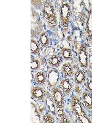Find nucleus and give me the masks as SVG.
I'll list each match as a JSON object with an SVG mask.
<instances>
[{
    "mask_svg": "<svg viewBox=\"0 0 92 123\" xmlns=\"http://www.w3.org/2000/svg\"><path fill=\"white\" fill-rule=\"evenodd\" d=\"M70 107L71 111L77 121L81 123H92L86 109L84 107L81 98L78 95L74 94L71 97Z\"/></svg>",
    "mask_w": 92,
    "mask_h": 123,
    "instance_id": "obj_1",
    "label": "nucleus"
},
{
    "mask_svg": "<svg viewBox=\"0 0 92 123\" xmlns=\"http://www.w3.org/2000/svg\"><path fill=\"white\" fill-rule=\"evenodd\" d=\"M41 12L48 28L53 31L57 29L58 25L57 15L52 1L48 0L44 1Z\"/></svg>",
    "mask_w": 92,
    "mask_h": 123,
    "instance_id": "obj_2",
    "label": "nucleus"
},
{
    "mask_svg": "<svg viewBox=\"0 0 92 123\" xmlns=\"http://www.w3.org/2000/svg\"><path fill=\"white\" fill-rule=\"evenodd\" d=\"M59 19L61 29L64 33L69 30L72 17V7L68 1L63 0L58 9Z\"/></svg>",
    "mask_w": 92,
    "mask_h": 123,
    "instance_id": "obj_3",
    "label": "nucleus"
},
{
    "mask_svg": "<svg viewBox=\"0 0 92 123\" xmlns=\"http://www.w3.org/2000/svg\"><path fill=\"white\" fill-rule=\"evenodd\" d=\"M31 39H38L44 31L42 20L36 10L33 7L31 8Z\"/></svg>",
    "mask_w": 92,
    "mask_h": 123,
    "instance_id": "obj_4",
    "label": "nucleus"
},
{
    "mask_svg": "<svg viewBox=\"0 0 92 123\" xmlns=\"http://www.w3.org/2000/svg\"><path fill=\"white\" fill-rule=\"evenodd\" d=\"M77 59L79 67L85 70L89 68V54L88 45L85 42L82 43L79 47L77 54Z\"/></svg>",
    "mask_w": 92,
    "mask_h": 123,
    "instance_id": "obj_5",
    "label": "nucleus"
},
{
    "mask_svg": "<svg viewBox=\"0 0 92 123\" xmlns=\"http://www.w3.org/2000/svg\"><path fill=\"white\" fill-rule=\"evenodd\" d=\"M53 99L57 109H64L66 105L65 94L58 86L50 89Z\"/></svg>",
    "mask_w": 92,
    "mask_h": 123,
    "instance_id": "obj_6",
    "label": "nucleus"
},
{
    "mask_svg": "<svg viewBox=\"0 0 92 123\" xmlns=\"http://www.w3.org/2000/svg\"><path fill=\"white\" fill-rule=\"evenodd\" d=\"M47 87L49 89L57 87L61 80V74L57 68H50L47 73Z\"/></svg>",
    "mask_w": 92,
    "mask_h": 123,
    "instance_id": "obj_7",
    "label": "nucleus"
},
{
    "mask_svg": "<svg viewBox=\"0 0 92 123\" xmlns=\"http://www.w3.org/2000/svg\"><path fill=\"white\" fill-rule=\"evenodd\" d=\"M47 90L43 86L34 85L31 88V98L38 103H44L45 98L47 95Z\"/></svg>",
    "mask_w": 92,
    "mask_h": 123,
    "instance_id": "obj_8",
    "label": "nucleus"
},
{
    "mask_svg": "<svg viewBox=\"0 0 92 123\" xmlns=\"http://www.w3.org/2000/svg\"><path fill=\"white\" fill-rule=\"evenodd\" d=\"M59 87L62 90L66 97H69L74 89L73 83L69 78L63 77L61 78L59 83Z\"/></svg>",
    "mask_w": 92,
    "mask_h": 123,
    "instance_id": "obj_9",
    "label": "nucleus"
},
{
    "mask_svg": "<svg viewBox=\"0 0 92 123\" xmlns=\"http://www.w3.org/2000/svg\"><path fill=\"white\" fill-rule=\"evenodd\" d=\"M63 59L60 53H55L50 55L47 60V63L50 68H58L63 63Z\"/></svg>",
    "mask_w": 92,
    "mask_h": 123,
    "instance_id": "obj_10",
    "label": "nucleus"
},
{
    "mask_svg": "<svg viewBox=\"0 0 92 123\" xmlns=\"http://www.w3.org/2000/svg\"><path fill=\"white\" fill-rule=\"evenodd\" d=\"M44 104L47 106L48 111L49 112H50L55 116H57V108L56 107L55 104L54 100H53V97H52V95L50 93V91H47V95H46V98H45Z\"/></svg>",
    "mask_w": 92,
    "mask_h": 123,
    "instance_id": "obj_11",
    "label": "nucleus"
},
{
    "mask_svg": "<svg viewBox=\"0 0 92 123\" xmlns=\"http://www.w3.org/2000/svg\"><path fill=\"white\" fill-rule=\"evenodd\" d=\"M74 82L75 85L81 86L85 83L86 80V74L85 70L80 68H77L74 71Z\"/></svg>",
    "mask_w": 92,
    "mask_h": 123,
    "instance_id": "obj_12",
    "label": "nucleus"
},
{
    "mask_svg": "<svg viewBox=\"0 0 92 123\" xmlns=\"http://www.w3.org/2000/svg\"><path fill=\"white\" fill-rule=\"evenodd\" d=\"M85 23V36L88 41H92V9L88 10Z\"/></svg>",
    "mask_w": 92,
    "mask_h": 123,
    "instance_id": "obj_13",
    "label": "nucleus"
},
{
    "mask_svg": "<svg viewBox=\"0 0 92 123\" xmlns=\"http://www.w3.org/2000/svg\"><path fill=\"white\" fill-rule=\"evenodd\" d=\"M81 100L86 110H92V93L88 91H84L81 94Z\"/></svg>",
    "mask_w": 92,
    "mask_h": 123,
    "instance_id": "obj_14",
    "label": "nucleus"
},
{
    "mask_svg": "<svg viewBox=\"0 0 92 123\" xmlns=\"http://www.w3.org/2000/svg\"><path fill=\"white\" fill-rule=\"evenodd\" d=\"M61 74L63 76V77L66 78H72L74 76V67L70 62H64L62 66H61Z\"/></svg>",
    "mask_w": 92,
    "mask_h": 123,
    "instance_id": "obj_15",
    "label": "nucleus"
},
{
    "mask_svg": "<svg viewBox=\"0 0 92 123\" xmlns=\"http://www.w3.org/2000/svg\"><path fill=\"white\" fill-rule=\"evenodd\" d=\"M47 73L44 71L39 70L35 72L34 83L39 86H46L47 84Z\"/></svg>",
    "mask_w": 92,
    "mask_h": 123,
    "instance_id": "obj_16",
    "label": "nucleus"
},
{
    "mask_svg": "<svg viewBox=\"0 0 92 123\" xmlns=\"http://www.w3.org/2000/svg\"><path fill=\"white\" fill-rule=\"evenodd\" d=\"M31 121L33 123H41V115L38 108V105L33 101L31 102Z\"/></svg>",
    "mask_w": 92,
    "mask_h": 123,
    "instance_id": "obj_17",
    "label": "nucleus"
},
{
    "mask_svg": "<svg viewBox=\"0 0 92 123\" xmlns=\"http://www.w3.org/2000/svg\"><path fill=\"white\" fill-rule=\"evenodd\" d=\"M38 42L43 48H47L50 44V39L47 31L44 30L38 38Z\"/></svg>",
    "mask_w": 92,
    "mask_h": 123,
    "instance_id": "obj_18",
    "label": "nucleus"
},
{
    "mask_svg": "<svg viewBox=\"0 0 92 123\" xmlns=\"http://www.w3.org/2000/svg\"><path fill=\"white\" fill-rule=\"evenodd\" d=\"M41 46L36 39H31V54L33 55L40 56Z\"/></svg>",
    "mask_w": 92,
    "mask_h": 123,
    "instance_id": "obj_19",
    "label": "nucleus"
},
{
    "mask_svg": "<svg viewBox=\"0 0 92 123\" xmlns=\"http://www.w3.org/2000/svg\"><path fill=\"white\" fill-rule=\"evenodd\" d=\"M60 54L62 56L63 60L65 61H69L73 58V50L69 48H66V47L62 48L60 50Z\"/></svg>",
    "mask_w": 92,
    "mask_h": 123,
    "instance_id": "obj_20",
    "label": "nucleus"
},
{
    "mask_svg": "<svg viewBox=\"0 0 92 123\" xmlns=\"http://www.w3.org/2000/svg\"><path fill=\"white\" fill-rule=\"evenodd\" d=\"M41 67V62L38 58L31 55V70L33 72H36L40 70Z\"/></svg>",
    "mask_w": 92,
    "mask_h": 123,
    "instance_id": "obj_21",
    "label": "nucleus"
},
{
    "mask_svg": "<svg viewBox=\"0 0 92 123\" xmlns=\"http://www.w3.org/2000/svg\"><path fill=\"white\" fill-rule=\"evenodd\" d=\"M55 117V116L54 115L48 111L44 115H42V122L44 123H55L56 122Z\"/></svg>",
    "mask_w": 92,
    "mask_h": 123,
    "instance_id": "obj_22",
    "label": "nucleus"
},
{
    "mask_svg": "<svg viewBox=\"0 0 92 123\" xmlns=\"http://www.w3.org/2000/svg\"><path fill=\"white\" fill-rule=\"evenodd\" d=\"M57 116H58L60 118V121H61L60 123H71L68 116L64 113V109H57Z\"/></svg>",
    "mask_w": 92,
    "mask_h": 123,
    "instance_id": "obj_23",
    "label": "nucleus"
},
{
    "mask_svg": "<svg viewBox=\"0 0 92 123\" xmlns=\"http://www.w3.org/2000/svg\"><path fill=\"white\" fill-rule=\"evenodd\" d=\"M31 5L33 6V8L37 9L39 10H42V7L44 6V1H31Z\"/></svg>",
    "mask_w": 92,
    "mask_h": 123,
    "instance_id": "obj_24",
    "label": "nucleus"
},
{
    "mask_svg": "<svg viewBox=\"0 0 92 123\" xmlns=\"http://www.w3.org/2000/svg\"><path fill=\"white\" fill-rule=\"evenodd\" d=\"M85 87L86 89V91L92 93V78H86V80L85 81Z\"/></svg>",
    "mask_w": 92,
    "mask_h": 123,
    "instance_id": "obj_25",
    "label": "nucleus"
},
{
    "mask_svg": "<svg viewBox=\"0 0 92 123\" xmlns=\"http://www.w3.org/2000/svg\"><path fill=\"white\" fill-rule=\"evenodd\" d=\"M42 103H41V104L40 105H38V110H39V113H40V115H44L45 113H46L47 112H48L49 111H48L47 110V106H46V105H42Z\"/></svg>",
    "mask_w": 92,
    "mask_h": 123,
    "instance_id": "obj_26",
    "label": "nucleus"
},
{
    "mask_svg": "<svg viewBox=\"0 0 92 123\" xmlns=\"http://www.w3.org/2000/svg\"><path fill=\"white\" fill-rule=\"evenodd\" d=\"M31 83H33V82H34V74H33V71H31Z\"/></svg>",
    "mask_w": 92,
    "mask_h": 123,
    "instance_id": "obj_27",
    "label": "nucleus"
},
{
    "mask_svg": "<svg viewBox=\"0 0 92 123\" xmlns=\"http://www.w3.org/2000/svg\"><path fill=\"white\" fill-rule=\"evenodd\" d=\"M90 113H91V116H92V110H90Z\"/></svg>",
    "mask_w": 92,
    "mask_h": 123,
    "instance_id": "obj_28",
    "label": "nucleus"
}]
</instances>
